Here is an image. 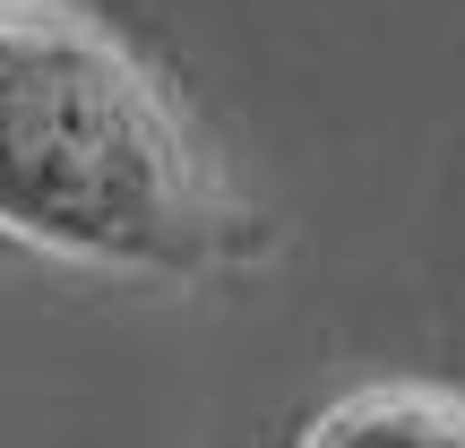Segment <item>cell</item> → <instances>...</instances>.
<instances>
[{
  "instance_id": "obj_2",
  "label": "cell",
  "mask_w": 465,
  "mask_h": 448,
  "mask_svg": "<svg viewBox=\"0 0 465 448\" xmlns=\"http://www.w3.org/2000/svg\"><path fill=\"white\" fill-rule=\"evenodd\" d=\"M302 448H465V397L431 380H380L336 397Z\"/></svg>"
},
{
  "instance_id": "obj_1",
  "label": "cell",
  "mask_w": 465,
  "mask_h": 448,
  "mask_svg": "<svg viewBox=\"0 0 465 448\" xmlns=\"http://www.w3.org/2000/svg\"><path fill=\"white\" fill-rule=\"evenodd\" d=\"M0 233L104 276H224L250 259L207 130L69 0H0Z\"/></svg>"
}]
</instances>
